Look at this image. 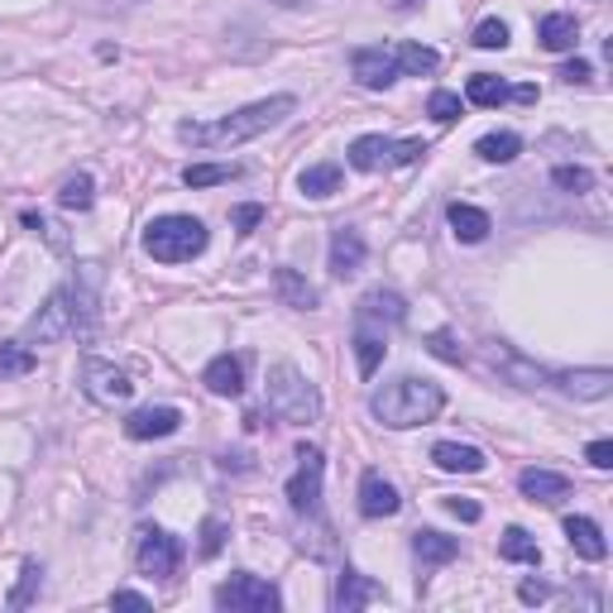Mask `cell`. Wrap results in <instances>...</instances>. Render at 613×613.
I'll return each mask as SVG.
<instances>
[{"label": "cell", "mask_w": 613, "mask_h": 613, "mask_svg": "<svg viewBox=\"0 0 613 613\" xmlns=\"http://www.w3.org/2000/svg\"><path fill=\"white\" fill-rule=\"evenodd\" d=\"M446 221H450V230H456V240L460 245H479L493 230V221H489V211H479V207H470V201H450V211H446Z\"/></svg>", "instance_id": "obj_24"}, {"label": "cell", "mask_w": 613, "mask_h": 613, "mask_svg": "<svg viewBox=\"0 0 613 613\" xmlns=\"http://www.w3.org/2000/svg\"><path fill=\"white\" fill-rule=\"evenodd\" d=\"M475 154L485 158V164H513V158L522 154V139L513 135V129H493V135H485L475 144Z\"/></svg>", "instance_id": "obj_30"}, {"label": "cell", "mask_w": 613, "mask_h": 613, "mask_svg": "<svg viewBox=\"0 0 613 613\" xmlns=\"http://www.w3.org/2000/svg\"><path fill=\"white\" fill-rule=\"evenodd\" d=\"M561 77H565V82H590V77H594V67L585 63V58H575V63H565V67H561Z\"/></svg>", "instance_id": "obj_49"}, {"label": "cell", "mask_w": 613, "mask_h": 613, "mask_svg": "<svg viewBox=\"0 0 613 613\" xmlns=\"http://www.w3.org/2000/svg\"><path fill=\"white\" fill-rule=\"evenodd\" d=\"M259 221H264V207H254V201H250V207H236V216H230L236 236H250V230H254Z\"/></svg>", "instance_id": "obj_44"}, {"label": "cell", "mask_w": 613, "mask_h": 613, "mask_svg": "<svg viewBox=\"0 0 613 613\" xmlns=\"http://www.w3.org/2000/svg\"><path fill=\"white\" fill-rule=\"evenodd\" d=\"M269 417L288 422V427H312L321 417V393L293 364H273L269 370Z\"/></svg>", "instance_id": "obj_4"}, {"label": "cell", "mask_w": 613, "mask_h": 613, "mask_svg": "<svg viewBox=\"0 0 613 613\" xmlns=\"http://www.w3.org/2000/svg\"><path fill=\"white\" fill-rule=\"evenodd\" d=\"M178 561H183L178 537H168L164 528H139V537H135V565H139V575L173 580V575H178Z\"/></svg>", "instance_id": "obj_8"}, {"label": "cell", "mask_w": 613, "mask_h": 613, "mask_svg": "<svg viewBox=\"0 0 613 613\" xmlns=\"http://www.w3.org/2000/svg\"><path fill=\"white\" fill-rule=\"evenodd\" d=\"M398 508H403L398 489H393L378 470H364V479H360V513L364 518H393Z\"/></svg>", "instance_id": "obj_17"}, {"label": "cell", "mask_w": 613, "mask_h": 613, "mask_svg": "<svg viewBox=\"0 0 613 613\" xmlns=\"http://www.w3.org/2000/svg\"><path fill=\"white\" fill-rule=\"evenodd\" d=\"M518 101H522V106H532V101H537V86H518V92H513Z\"/></svg>", "instance_id": "obj_50"}, {"label": "cell", "mask_w": 613, "mask_h": 613, "mask_svg": "<svg viewBox=\"0 0 613 613\" xmlns=\"http://www.w3.org/2000/svg\"><path fill=\"white\" fill-rule=\"evenodd\" d=\"M446 508H450V513H456L460 522H479V518H485V508H479L475 499H446Z\"/></svg>", "instance_id": "obj_47"}, {"label": "cell", "mask_w": 613, "mask_h": 613, "mask_svg": "<svg viewBox=\"0 0 613 613\" xmlns=\"http://www.w3.org/2000/svg\"><path fill=\"white\" fill-rule=\"evenodd\" d=\"M384 355H388V341H384V335L355 326V364H360L364 378H374V370L384 364Z\"/></svg>", "instance_id": "obj_32"}, {"label": "cell", "mask_w": 613, "mask_h": 613, "mask_svg": "<svg viewBox=\"0 0 613 613\" xmlns=\"http://www.w3.org/2000/svg\"><path fill=\"white\" fill-rule=\"evenodd\" d=\"M331 604L341 609V613H355V609L384 604V585H378V580H370V575H360V571H345L341 580H335Z\"/></svg>", "instance_id": "obj_15"}, {"label": "cell", "mask_w": 613, "mask_h": 613, "mask_svg": "<svg viewBox=\"0 0 613 613\" xmlns=\"http://www.w3.org/2000/svg\"><path fill=\"white\" fill-rule=\"evenodd\" d=\"M499 557H503V561H513V565H537V561H542V547H537L522 528H508V532H503V542H499Z\"/></svg>", "instance_id": "obj_34"}, {"label": "cell", "mask_w": 613, "mask_h": 613, "mask_svg": "<svg viewBox=\"0 0 613 613\" xmlns=\"http://www.w3.org/2000/svg\"><path fill=\"white\" fill-rule=\"evenodd\" d=\"M398 49V72L403 77H427V72L441 67V53L427 49V43H393Z\"/></svg>", "instance_id": "obj_29"}, {"label": "cell", "mask_w": 613, "mask_h": 613, "mask_svg": "<svg viewBox=\"0 0 613 613\" xmlns=\"http://www.w3.org/2000/svg\"><path fill=\"white\" fill-rule=\"evenodd\" d=\"M201 384H207L216 398H240L245 393V360L240 355H216L207 364V374H201Z\"/></svg>", "instance_id": "obj_19"}, {"label": "cell", "mask_w": 613, "mask_h": 613, "mask_svg": "<svg viewBox=\"0 0 613 613\" xmlns=\"http://www.w3.org/2000/svg\"><path fill=\"white\" fill-rule=\"evenodd\" d=\"M364 236L360 230H335L331 236V259H326V269H331V279H355V273L364 269Z\"/></svg>", "instance_id": "obj_16"}, {"label": "cell", "mask_w": 613, "mask_h": 613, "mask_svg": "<svg viewBox=\"0 0 613 613\" xmlns=\"http://www.w3.org/2000/svg\"><path fill=\"white\" fill-rule=\"evenodd\" d=\"M508 96H513V92H508V82H503V77H493V72H475L470 86H465V101H470V106H485V111L503 106Z\"/></svg>", "instance_id": "obj_28"}, {"label": "cell", "mask_w": 613, "mask_h": 613, "mask_svg": "<svg viewBox=\"0 0 613 613\" xmlns=\"http://www.w3.org/2000/svg\"><path fill=\"white\" fill-rule=\"evenodd\" d=\"M67 293H72V321H77V331L72 335H92L96 331V302H101V264H82L77 273L67 279Z\"/></svg>", "instance_id": "obj_12"}, {"label": "cell", "mask_w": 613, "mask_h": 613, "mask_svg": "<svg viewBox=\"0 0 613 613\" xmlns=\"http://www.w3.org/2000/svg\"><path fill=\"white\" fill-rule=\"evenodd\" d=\"M273 6H283V10H298V6H306V0H273Z\"/></svg>", "instance_id": "obj_51"}, {"label": "cell", "mask_w": 613, "mask_h": 613, "mask_svg": "<svg viewBox=\"0 0 613 613\" xmlns=\"http://www.w3.org/2000/svg\"><path fill=\"white\" fill-rule=\"evenodd\" d=\"M82 393H86L92 403H101V407H121V403H129L135 384H129V374L115 370L111 360L86 355V360H82Z\"/></svg>", "instance_id": "obj_9"}, {"label": "cell", "mask_w": 613, "mask_h": 613, "mask_svg": "<svg viewBox=\"0 0 613 613\" xmlns=\"http://www.w3.org/2000/svg\"><path fill=\"white\" fill-rule=\"evenodd\" d=\"M350 72H355L360 86L384 92V86H393V82L403 77V72H398V49H393V43H370V49H355V58H350Z\"/></svg>", "instance_id": "obj_11"}, {"label": "cell", "mask_w": 613, "mask_h": 613, "mask_svg": "<svg viewBox=\"0 0 613 613\" xmlns=\"http://www.w3.org/2000/svg\"><path fill=\"white\" fill-rule=\"evenodd\" d=\"M111 609H149V600H144V594H135V590H115L111 594Z\"/></svg>", "instance_id": "obj_48"}, {"label": "cell", "mask_w": 613, "mask_h": 613, "mask_svg": "<svg viewBox=\"0 0 613 613\" xmlns=\"http://www.w3.org/2000/svg\"><path fill=\"white\" fill-rule=\"evenodd\" d=\"M72 331H77V321H72V293L63 283V288H53L49 302H43L34 316H29L24 345H53V341H63V335H72Z\"/></svg>", "instance_id": "obj_7"}, {"label": "cell", "mask_w": 613, "mask_h": 613, "mask_svg": "<svg viewBox=\"0 0 613 613\" xmlns=\"http://www.w3.org/2000/svg\"><path fill=\"white\" fill-rule=\"evenodd\" d=\"M413 557L432 571V565L456 561L460 557V542H456V537H446V532H436V528H422V532H413Z\"/></svg>", "instance_id": "obj_26"}, {"label": "cell", "mask_w": 613, "mask_h": 613, "mask_svg": "<svg viewBox=\"0 0 613 613\" xmlns=\"http://www.w3.org/2000/svg\"><path fill=\"white\" fill-rule=\"evenodd\" d=\"M551 183L561 187V193H590L594 187V173L590 168H580V164H561V168H551Z\"/></svg>", "instance_id": "obj_39"}, {"label": "cell", "mask_w": 613, "mask_h": 613, "mask_svg": "<svg viewBox=\"0 0 613 613\" xmlns=\"http://www.w3.org/2000/svg\"><path fill=\"white\" fill-rule=\"evenodd\" d=\"M432 460H436V470H446V475H479L485 470V450L460 446V441H436Z\"/></svg>", "instance_id": "obj_21"}, {"label": "cell", "mask_w": 613, "mask_h": 613, "mask_svg": "<svg viewBox=\"0 0 613 613\" xmlns=\"http://www.w3.org/2000/svg\"><path fill=\"white\" fill-rule=\"evenodd\" d=\"M20 221H24V230H34L53 254H67V236H63V226H58V221H49V216H39V211H24Z\"/></svg>", "instance_id": "obj_37"}, {"label": "cell", "mask_w": 613, "mask_h": 613, "mask_svg": "<svg viewBox=\"0 0 613 613\" xmlns=\"http://www.w3.org/2000/svg\"><path fill=\"white\" fill-rule=\"evenodd\" d=\"M518 489L528 493L532 503H561L565 493H571V479L557 475V470H537V465H532V470L518 475Z\"/></svg>", "instance_id": "obj_23"}, {"label": "cell", "mask_w": 613, "mask_h": 613, "mask_svg": "<svg viewBox=\"0 0 613 613\" xmlns=\"http://www.w3.org/2000/svg\"><path fill=\"white\" fill-rule=\"evenodd\" d=\"M92 201H96V183L86 178V173H72V178L58 187V207L63 211H92Z\"/></svg>", "instance_id": "obj_33"}, {"label": "cell", "mask_w": 613, "mask_h": 613, "mask_svg": "<svg viewBox=\"0 0 613 613\" xmlns=\"http://www.w3.org/2000/svg\"><path fill=\"white\" fill-rule=\"evenodd\" d=\"M178 427H183V413H178V407H168V403L139 407V413L125 417V436H129V441H158V436H173Z\"/></svg>", "instance_id": "obj_14"}, {"label": "cell", "mask_w": 613, "mask_h": 613, "mask_svg": "<svg viewBox=\"0 0 613 613\" xmlns=\"http://www.w3.org/2000/svg\"><path fill=\"white\" fill-rule=\"evenodd\" d=\"M427 154V144L422 139H388V135H360L350 144V168L360 173H378V168H407L417 164V158Z\"/></svg>", "instance_id": "obj_5"}, {"label": "cell", "mask_w": 613, "mask_h": 613, "mask_svg": "<svg viewBox=\"0 0 613 613\" xmlns=\"http://www.w3.org/2000/svg\"><path fill=\"white\" fill-rule=\"evenodd\" d=\"M518 600H522V604H542V600H551V585H547V580H522V585H518Z\"/></svg>", "instance_id": "obj_46"}, {"label": "cell", "mask_w": 613, "mask_h": 613, "mask_svg": "<svg viewBox=\"0 0 613 613\" xmlns=\"http://www.w3.org/2000/svg\"><path fill=\"white\" fill-rule=\"evenodd\" d=\"M489 364H493V370H503V378H508V384H518V388H542L547 384L542 364L522 360L518 350H508V345H489Z\"/></svg>", "instance_id": "obj_18"}, {"label": "cell", "mask_w": 613, "mask_h": 613, "mask_svg": "<svg viewBox=\"0 0 613 613\" xmlns=\"http://www.w3.org/2000/svg\"><path fill=\"white\" fill-rule=\"evenodd\" d=\"M34 370V350L24 341H0V378H24Z\"/></svg>", "instance_id": "obj_35"}, {"label": "cell", "mask_w": 613, "mask_h": 613, "mask_svg": "<svg viewBox=\"0 0 613 613\" xmlns=\"http://www.w3.org/2000/svg\"><path fill=\"white\" fill-rule=\"evenodd\" d=\"M230 178H240L236 164H187L183 168L187 187H216V183H230Z\"/></svg>", "instance_id": "obj_36"}, {"label": "cell", "mask_w": 613, "mask_h": 613, "mask_svg": "<svg viewBox=\"0 0 613 613\" xmlns=\"http://www.w3.org/2000/svg\"><path fill=\"white\" fill-rule=\"evenodd\" d=\"M211 600H216V609H226V613H279L283 609L279 585H269V580H259L250 571L221 580Z\"/></svg>", "instance_id": "obj_6"}, {"label": "cell", "mask_w": 613, "mask_h": 613, "mask_svg": "<svg viewBox=\"0 0 613 613\" xmlns=\"http://www.w3.org/2000/svg\"><path fill=\"white\" fill-rule=\"evenodd\" d=\"M273 293H279L283 306H298V312H312V306H316V288L306 283L298 269H279V273H273Z\"/></svg>", "instance_id": "obj_27"}, {"label": "cell", "mask_w": 613, "mask_h": 613, "mask_svg": "<svg viewBox=\"0 0 613 613\" xmlns=\"http://www.w3.org/2000/svg\"><path fill=\"white\" fill-rule=\"evenodd\" d=\"M427 350H432L436 360H446V364H460V360H465V350H460V341H456L450 331H432V335H427Z\"/></svg>", "instance_id": "obj_43"}, {"label": "cell", "mask_w": 613, "mask_h": 613, "mask_svg": "<svg viewBox=\"0 0 613 613\" xmlns=\"http://www.w3.org/2000/svg\"><path fill=\"white\" fill-rule=\"evenodd\" d=\"M441 407H446L441 384H432V378H417V374L388 378V384L370 398V413L384 422V427H393V432L427 427V422L441 413Z\"/></svg>", "instance_id": "obj_2"}, {"label": "cell", "mask_w": 613, "mask_h": 613, "mask_svg": "<svg viewBox=\"0 0 613 613\" xmlns=\"http://www.w3.org/2000/svg\"><path fill=\"white\" fill-rule=\"evenodd\" d=\"M427 115H432L436 125H456V121H460V96H456V92H432Z\"/></svg>", "instance_id": "obj_41"}, {"label": "cell", "mask_w": 613, "mask_h": 613, "mask_svg": "<svg viewBox=\"0 0 613 613\" xmlns=\"http://www.w3.org/2000/svg\"><path fill=\"white\" fill-rule=\"evenodd\" d=\"M298 111L293 96H269V101H254L245 111H230L221 121H183L178 125V139L193 144V149H236V144H250L269 129H279L288 115Z\"/></svg>", "instance_id": "obj_1"}, {"label": "cell", "mask_w": 613, "mask_h": 613, "mask_svg": "<svg viewBox=\"0 0 613 613\" xmlns=\"http://www.w3.org/2000/svg\"><path fill=\"white\" fill-rule=\"evenodd\" d=\"M39 585H43V565L39 561H24V571H20V585L10 590V609H24V604H34V594H39Z\"/></svg>", "instance_id": "obj_38"}, {"label": "cell", "mask_w": 613, "mask_h": 613, "mask_svg": "<svg viewBox=\"0 0 613 613\" xmlns=\"http://www.w3.org/2000/svg\"><path fill=\"white\" fill-rule=\"evenodd\" d=\"M561 388L580 403H604L613 393V374L609 370H571V374H561Z\"/></svg>", "instance_id": "obj_25"}, {"label": "cell", "mask_w": 613, "mask_h": 613, "mask_svg": "<svg viewBox=\"0 0 613 613\" xmlns=\"http://www.w3.org/2000/svg\"><path fill=\"white\" fill-rule=\"evenodd\" d=\"M207 250V226L197 216H158L144 226V254L158 264H187Z\"/></svg>", "instance_id": "obj_3"}, {"label": "cell", "mask_w": 613, "mask_h": 613, "mask_svg": "<svg viewBox=\"0 0 613 613\" xmlns=\"http://www.w3.org/2000/svg\"><path fill=\"white\" fill-rule=\"evenodd\" d=\"M403 321H407V302L393 293V288H374V293H364L360 306H355V326L360 331L384 335L388 326H403Z\"/></svg>", "instance_id": "obj_13"}, {"label": "cell", "mask_w": 613, "mask_h": 613, "mask_svg": "<svg viewBox=\"0 0 613 613\" xmlns=\"http://www.w3.org/2000/svg\"><path fill=\"white\" fill-rule=\"evenodd\" d=\"M565 542H571L585 561H604V557H609V542H604L600 522L585 518V513H571V518H565Z\"/></svg>", "instance_id": "obj_22"}, {"label": "cell", "mask_w": 613, "mask_h": 613, "mask_svg": "<svg viewBox=\"0 0 613 613\" xmlns=\"http://www.w3.org/2000/svg\"><path fill=\"white\" fill-rule=\"evenodd\" d=\"M226 518H207V522H201V542H197V551H201V557H221V547H226Z\"/></svg>", "instance_id": "obj_42"}, {"label": "cell", "mask_w": 613, "mask_h": 613, "mask_svg": "<svg viewBox=\"0 0 613 613\" xmlns=\"http://www.w3.org/2000/svg\"><path fill=\"white\" fill-rule=\"evenodd\" d=\"M537 43H542L547 53H571L580 43V20H575V14H565V10L542 14V24H537Z\"/></svg>", "instance_id": "obj_20"}, {"label": "cell", "mask_w": 613, "mask_h": 613, "mask_svg": "<svg viewBox=\"0 0 613 613\" xmlns=\"http://www.w3.org/2000/svg\"><path fill=\"white\" fill-rule=\"evenodd\" d=\"M298 187L306 197H331V193H341V164H312V168H302L298 173Z\"/></svg>", "instance_id": "obj_31"}, {"label": "cell", "mask_w": 613, "mask_h": 613, "mask_svg": "<svg viewBox=\"0 0 613 613\" xmlns=\"http://www.w3.org/2000/svg\"><path fill=\"white\" fill-rule=\"evenodd\" d=\"M470 43H475V49H485V53L503 49V43H508V24L503 20H479L475 34H470Z\"/></svg>", "instance_id": "obj_40"}, {"label": "cell", "mask_w": 613, "mask_h": 613, "mask_svg": "<svg viewBox=\"0 0 613 613\" xmlns=\"http://www.w3.org/2000/svg\"><path fill=\"white\" fill-rule=\"evenodd\" d=\"M585 460L594 470H613V441H590L585 446Z\"/></svg>", "instance_id": "obj_45"}, {"label": "cell", "mask_w": 613, "mask_h": 613, "mask_svg": "<svg viewBox=\"0 0 613 613\" xmlns=\"http://www.w3.org/2000/svg\"><path fill=\"white\" fill-rule=\"evenodd\" d=\"M321 479H326V456H321L316 446H298V470L288 479V503H293V513H316Z\"/></svg>", "instance_id": "obj_10"}]
</instances>
